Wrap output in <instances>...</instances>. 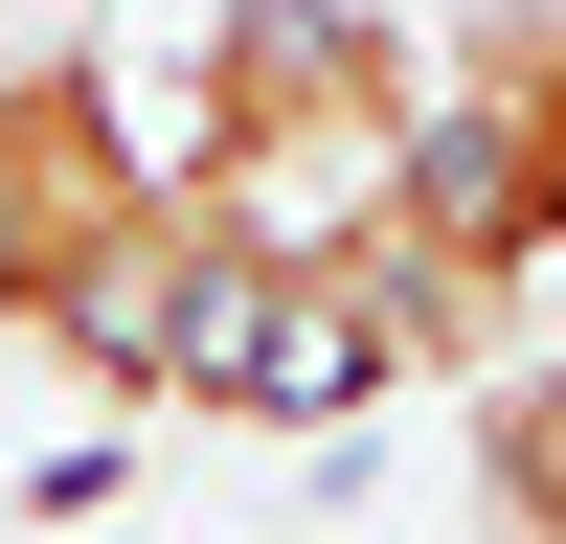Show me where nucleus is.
Masks as SVG:
<instances>
[{
	"label": "nucleus",
	"mask_w": 566,
	"mask_h": 544,
	"mask_svg": "<svg viewBox=\"0 0 566 544\" xmlns=\"http://www.w3.org/2000/svg\"><path fill=\"white\" fill-rule=\"evenodd\" d=\"M476 477L522 544H566V363H476Z\"/></svg>",
	"instance_id": "7ed1b4c3"
},
{
	"label": "nucleus",
	"mask_w": 566,
	"mask_h": 544,
	"mask_svg": "<svg viewBox=\"0 0 566 544\" xmlns=\"http://www.w3.org/2000/svg\"><path fill=\"white\" fill-rule=\"evenodd\" d=\"M181 295H205V227L159 181V114L91 23L0 45V341L69 363L91 408H159L181 386Z\"/></svg>",
	"instance_id": "f03ea898"
},
{
	"label": "nucleus",
	"mask_w": 566,
	"mask_h": 544,
	"mask_svg": "<svg viewBox=\"0 0 566 544\" xmlns=\"http://www.w3.org/2000/svg\"><path fill=\"white\" fill-rule=\"evenodd\" d=\"M408 136H431V45L386 0H205L181 23V227L250 272H317V250H386L408 205Z\"/></svg>",
	"instance_id": "f257e3e1"
}]
</instances>
